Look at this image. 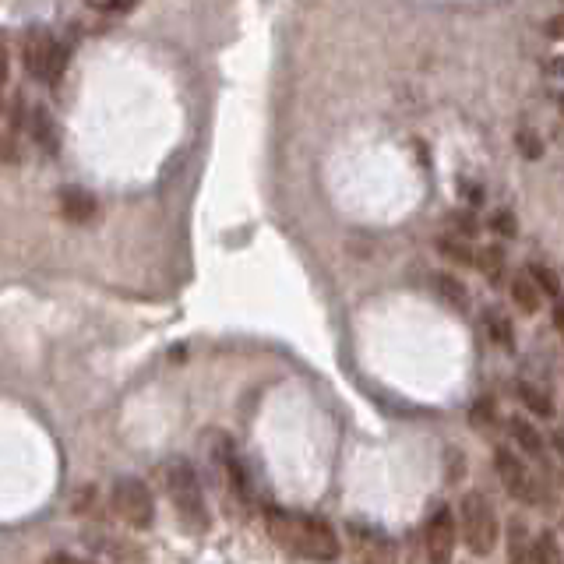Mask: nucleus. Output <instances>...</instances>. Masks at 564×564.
I'll list each match as a JSON object with an SVG mask.
<instances>
[{"mask_svg":"<svg viewBox=\"0 0 564 564\" xmlns=\"http://www.w3.org/2000/svg\"><path fill=\"white\" fill-rule=\"evenodd\" d=\"M452 226H455V233H459V240H469V237H476L480 233V223H476V216L473 212H452Z\"/></svg>","mask_w":564,"mask_h":564,"instance_id":"412c9836","label":"nucleus"},{"mask_svg":"<svg viewBox=\"0 0 564 564\" xmlns=\"http://www.w3.org/2000/svg\"><path fill=\"white\" fill-rule=\"evenodd\" d=\"M476 268L483 272V279L490 282V286H498L501 279H505L508 272V251L501 244H487L476 251Z\"/></svg>","mask_w":564,"mask_h":564,"instance_id":"f8f14e48","label":"nucleus"},{"mask_svg":"<svg viewBox=\"0 0 564 564\" xmlns=\"http://www.w3.org/2000/svg\"><path fill=\"white\" fill-rule=\"evenodd\" d=\"M8 75H11V64H8V50L0 46V89L8 85Z\"/></svg>","mask_w":564,"mask_h":564,"instance_id":"393cba45","label":"nucleus"},{"mask_svg":"<svg viewBox=\"0 0 564 564\" xmlns=\"http://www.w3.org/2000/svg\"><path fill=\"white\" fill-rule=\"evenodd\" d=\"M46 564H92V561H82V557H71V554H53L46 557Z\"/></svg>","mask_w":564,"mask_h":564,"instance_id":"a878e982","label":"nucleus"},{"mask_svg":"<svg viewBox=\"0 0 564 564\" xmlns=\"http://www.w3.org/2000/svg\"><path fill=\"white\" fill-rule=\"evenodd\" d=\"M533 564H561V547H557L554 529H543L533 540Z\"/></svg>","mask_w":564,"mask_h":564,"instance_id":"aec40b11","label":"nucleus"},{"mask_svg":"<svg viewBox=\"0 0 564 564\" xmlns=\"http://www.w3.org/2000/svg\"><path fill=\"white\" fill-rule=\"evenodd\" d=\"M490 230L501 233V237H515V233H519V226H515L512 212H498V216L490 219Z\"/></svg>","mask_w":564,"mask_h":564,"instance_id":"5701e85b","label":"nucleus"},{"mask_svg":"<svg viewBox=\"0 0 564 564\" xmlns=\"http://www.w3.org/2000/svg\"><path fill=\"white\" fill-rule=\"evenodd\" d=\"M110 508L120 522H127L131 529H149L156 519V505H152V490L138 476H120L110 490Z\"/></svg>","mask_w":564,"mask_h":564,"instance_id":"20e7f679","label":"nucleus"},{"mask_svg":"<svg viewBox=\"0 0 564 564\" xmlns=\"http://www.w3.org/2000/svg\"><path fill=\"white\" fill-rule=\"evenodd\" d=\"M163 483H166V494H170L177 519L184 522L191 533H205V529L212 526V515H208L198 469H194L187 459H170L163 469Z\"/></svg>","mask_w":564,"mask_h":564,"instance_id":"f03ea898","label":"nucleus"},{"mask_svg":"<svg viewBox=\"0 0 564 564\" xmlns=\"http://www.w3.org/2000/svg\"><path fill=\"white\" fill-rule=\"evenodd\" d=\"M494 469H498V476H501V487H505L515 501H522V505H536V498H540L536 480L526 469V462H522L512 448H494Z\"/></svg>","mask_w":564,"mask_h":564,"instance_id":"0eeeda50","label":"nucleus"},{"mask_svg":"<svg viewBox=\"0 0 564 564\" xmlns=\"http://www.w3.org/2000/svg\"><path fill=\"white\" fill-rule=\"evenodd\" d=\"M455 543H459V519L448 505L434 508L427 526H423V547L431 564H452Z\"/></svg>","mask_w":564,"mask_h":564,"instance_id":"423d86ee","label":"nucleus"},{"mask_svg":"<svg viewBox=\"0 0 564 564\" xmlns=\"http://www.w3.org/2000/svg\"><path fill=\"white\" fill-rule=\"evenodd\" d=\"M265 522H268V536L279 547L290 550V554L311 557V561H335L342 550L335 529L321 515H297V512H282V508H268Z\"/></svg>","mask_w":564,"mask_h":564,"instance_id":"f257e3e1","label":"nucleus"},{"mask_svg":"<svg viewBox=\"0 0 564 564\" xmlns=\"http://www.w3.org/2000/svg\"><path fill=\"white\" fill-rule=\"evenodd\" d=\"M29 127H32V141H36L46 156H53V152H57L60 134H57V124H53V117H50V110H46V106H32Z\"/></svg>","mask_w":564,"mask_h":564,"instance_id":"9b49d317","label":"nucleus"},{"mask_svg":"<svg viewBox=\"0 0 564 564\" xmlns=\"http://www.w3.org/2000/svg\"><path fill=\"white\" fill-rule=\"evenodd\" d=\"M60 212H64L67 223L82 226L96 216V198H92L89 191H82V187H64V191H60Z\"/></svg>","mask_w":564,"mask_h":564,"instance_id":"1a4fd4ad","label":"nucleus"},{"mask_svg":"<svg viewBox=\"0 0 564 564\" xmlns=\"http://www.w3.org/2000/svg\"><path fill=\"white\" fill-rule=\"evenodd\" d=\"M462 191H466V201H473V205H480V201H483V194H480V187H469L466 184V180H462Z\"/></svg>","mask_w":564,"mask_h":564,"instance_id":"c85d7f7f","label":"nucleus"},{"mask_svg":"<svg viewBox=\"0 0 564 564\" xmlns=\"http://www.w3.org/2000/svg\"><path fill=\"white\" fill-rule=\"evenodd\" d=\"M438 251L445 254L448 261H455V265H462V268L476 265V251H473V247H469V240L445 237V240H438Z\"/></svg>","mask_w":564,"mask_h":564,"instance_id":"6ab92c4d","label":"nucleus"},{"mask_svg":"<svg viewBox=\"0 0 564 564\" xmlns=\"http://www.w3.org/2000/svg\"><path fill=\"white\" fill-rule=\"evenodd\" d=\"M554 328L561 332V339H564V300H557L554 304Z\"/></svg>","mask_w":564,"mask_h":564,"instance_id":"cd10ccee","label":"nucleus"},{"mask_svg":"<svg viewBox=\"0 0 564 564\" xmlns=\"http://www.w3.org/2000/svg\"><path fill=\"white\" fill-rule=\"evenodd\" d=\"M353 561L357 564H395L399 561V547L392 536L378 533V529H353Z\"/></svg>","mask_w":564,"mask_h":564,"instance_id":"6e6552de","label":"nucleus"},{"mask_svg":"<svg viewBox=\"0 0 564 564\" xmlns=\"http://www.w3.org/2000/svg\"><path fill=\"white\" fill-rule=\"evenodd\" d=\"M519 402L529 409V413L543 416V420H550L554 416V402L547 399V392L536 385H529V381H519Z\"/></svg>","mask_w":564,"mask_h":564,"instance_id":"a211bd4d","label":"nucleus"},{"mask_svg":"<svg viewBox=\"0 0 564 564\" xmlns=\"http://www.w3.org/2000/svg\"><path fill=\"white\" fill-rule=\"evenodd\" d=\"M508 564H533V540L522 519L508 522Z\"/></svg>","mask_w":564,"mask_h":564,"instance_id":"4468645a","label":"nucleus"},{"mask_svg":"<svg viewBox=\"0 0 564 564\" xmlns=\"http://www.w3.org/2000/svg\"><path fill=\"white\" fill-rule=\"evenodd\" d=\"M92 11H99V15H131V4H92Z\"/></svg>","mask_w":564,"mask_h":564,"instance_id":"b1692460","label":"nucleus"},{"mask_svg":"<svg viewBox=\"0 0 564 564\" xmlns=\"http://www.w3.org/2000/svg\"><path fill=\"white\" fill-rule=\"evenodd\" d=\"M526 275L536 282V290H540V297H550V300H554V304H557V300H561V275H557L550 265H543V261H533Z\"/></svg>","mask_w":564,"mask_h":564,"instance_id":"f3484780","label":"nucleus"},{"mask_svg":"<svg viewBox=\"0 0 564 564\" xmlns=\"http://www.w3.org/2000/svg\"><path fill=\"white\" fill-rule=\"evenodd\" d=\"M483 325H487L490 339L498 342L501 349H508V353H512V349H515V328H512V321H508L505 314L494 311V307H487V311H483Z\"/></svg>","mask_w":564,"mask_h":564,"instance_id":"dca6fc26","label":"nucleus"},{"mask_svg":"<svg viewBox=\"0 0 564 564\" xmlns=\"http://www.w3.org/2000/svg\"><path fill=\"white\" fill-rule=\"evenodd\" d=\"M508 434H512V441L529 455V459L543 462L547 448H543V434L533 427V420H526V416H508Z\"/></svg>","mask_w":564,"mask_h":564,"instance_id":"9d476101","label":"nucleus"},{"mask_svg":"<svg viewBox=\"0 0 564 564\" xmlns=\"http://www.w3.org/2000/svg\"><path fill=\"white\" fill-rule=\"evenodd\" d=\"M498 515L487 505L483 494L469 490L466 498L459 501V536L466 540V547L473 550L476 557H487L490 550L498 547Z\"/></svg>","mask_w":564,"mask_h":564,"instance_id":"7ed1b4c3","label":"nucleus"},{"mask_svg":"<svg viewBox=\"0 0 564 564\" xmlns=\"http://www.w3.org/2000/svg\"><path fill=\"white\" fill-rule=\"evenodd\" d=\"M434 293H438L445 304H452L455 311H469V290H466V282L455 279L452 272H438L434 275Z\"/></svg>","mask_w":564,"mask_h":564,"instance_id":"ddd939ff","label":"nucleus"},{"mask_svg":"<svg viewBox=\"0 0 564 564\" xmlns=\"http://www.w3.org/2000/svg\"><path fill=\"white\" fill-rule=\"evenodd\" d=\"M515 145H519V152L526 159H543V141L536 138L533 131H519V134H515Z\"/></svg>","mask_w":564,"mask_h":564,"instance_id":"4be33fe9","label":"nucleus"},{"mask_svg":"<svg viewBox=\"0 0 564 564\" xmlns=\"http://www.w3.org/2000/svg\"><path fill=\"white\" fill-rule=\"evenodd\" d=\"M557 103H561V117H564V92H561V99H557Z\"/></svg>","mask_w":564,"mask_h":564,"instance_id":"c756f323","label":"nucleus"},{"mask_svg":"<svg viewBox=\"0 0 564 564\" xmlns=\"http://www.w3.org/2000/svg\"><path fill=\"white\" fill-rule=\"evenodd\" d=\"M512 300H515V307H519L522 314H536V311H540L543 297H540V290H536V282L529 279L526 272H519L512 279Z\"/></svg>","mask_w":564,"mask_h":564,"instance_id":"2eb2a0df","label":"nucleus"},{"mask_svg":"<svg viewBox=\"0 0 564 564\" xmlns=\"http://www.w3.org/2000/svg\"><path fill=\"white\" fill-rule=\"evenodd\" d=\"M547 36L564 39V18H550V22H547Z\"/></svg>","mask_w":564,"mask_h":564,"instance_id":"bb28decb","label":"nucleus"},{"mask_svg":"<svg viewBox=\"0 0 564 564\" xmlns=\"http://www.w3.org/2000/svg\"><path fill=\"white\" fill-rule=\"evenodd\" d=\"M22 57H25V71H29L32 78L53 85L64 78L71 53H67L64 43H57V39L46 36V32H29V36H25V46H22Z\"/></svg>","mask_w":564,"mask_h":564,"instance_id":"39448f33","label":"nucleus"}]
</instances>
